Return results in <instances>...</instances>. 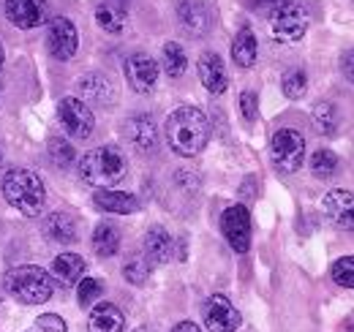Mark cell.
Masks as SVG:
<instances>
[{
    "label": "cell",
    "instance_id": "cell-1",
    "mask_svg": "<svg viewBox=\"0 0 354 332\" xmlns=\"http://www.w3.org/2000/svg\"><path fill=\"white\" fill-rule=\"evenodd\" d=\"M167 142L172 147V153L183 158H194L199 156L207 142H210V123L207 115L196 107H180L167 118Z\"/></svg>",
    "mask_w": 354,
    "mask_h": 332
},
{
    "label": "cell",
    "instance_id": "cell-2",
    "mask_svg": "<svg viewBox=\"0 0 354 332\" xmlns=\"http://www.w3.org/2000/svg\"><path fill=\"white\" fill-rule=\"evenodd\" d=\"M77 172L93 188H112L126 177L129 161L118 147L106 145V147H95V150L85 153L77 164Z\"/></svg>",
    "mask_w": 354,
    "mask_h": 332
},
{
    "label": "cell",
    "instance_id": "cell-3",
    "mask_svg": "<svg viewBox=\"0 0 354 332\" xmlns=\"http://www.w3.org/2000/svg\"><path fill=\"white\" fill-rule=\"evenodd\" d=\"M3 196L11 208H17L25 215H39L44 208L46 191L44 183L30 169H11L3 177Z\"/></svg>",
    "mask_w": 354,
    "mask_h": 332
},
{
    "label": "cell",
    "instance_id": "cell-4",
    "mask_svg": "<svg viewBox=\"0 0 354 332\" xmlns=\"http://www.w3.org/2000/svg\"><path fill=\"white\" fill-rule=\"evenodd\" d=\"M6 291L25 305H41L52 297V278L41 267H14L6 273Z\"/></svg>",
    "mask_w": 354,
    "mask_h": 332
},
{
    "label": "cell",
    "instance_id": "cell-5",
    "mask_svg": "<svg viewBox=\"0 0 354 332\" xmlns=\"http://www.w3.org/2000/svg\"><path fill=\"white\" fill-rule=\"evenodd\" d=\"M306 158V139L300 131L295 128H281L272 133V142H270V161L278 172L283 174H292L303 166Z\"/></svg>",
    "mask_w": 354,
    "mask_h": 332
},
{
    "label": "cell",
    "instance_id": "cell-6",
    "mask_svg": "<svg viewBox=\"0 0 354 332\" xmlns=\"http://www.w3.org/2000/svg\"><path fill=\"white\" fill-rule=\"evenodd\" d=\"M308 30V11L297 3H286L278 11H272L270 19V33L272 39L281 44H295L300 42Z\"/></svg>",
    "mask_w": 354,
    "mask_h": 332
},
{
    "label": "cell",
    "instance_id": "cell-7",
    "mask_svg": "<svg viewBox=\"0 0 354 332\" xmlns=\"http://www.w3.org/2000/svg\"><path fill=\"white\" fill-rule=\"evenodd\" d=\"M57 118H60V125L68 136L74 139H88L93 133V125H95V118L90 112V107L80 98H60L57 104Z\"/></svg>",
    "mask_w": 354,
    "mask_h": 332
},
{
    "label": "cell",
    "instance_id": "cell-8",
    "mask_svg": "<svg viewBox=\"0 0 354 332\" xmlns=\"http://www.w3.org/2000/svg\"><path fill=\"white\" fill-rule=\"evenodd\" d=\"M221 232L232 250L245 253L251 248V215L243 205H232L223 210L221 215Z\"/></svg>",
    "mask_w": 354,
    "mask_h": 332
},
{
    "label": "cell",
    "instance_id": "cell-9",
    "mask_svg": "<svg viewBox=\"0 0 354 332\" xmlns=\"http://www.w3.org/2000/svg\"><path fill=\"white\" fill-rule=\"evenodd\" d=\"M46 44H49V52H52L57 60H68V57H74V55H77V46H80V33H77L74 22L66 19V17H55V19H49Z\"/></svg>",
    "mask_w": 354,
    "mask_h": 332
},
{
    "label": "cell",
    "instance_id": "cell-10",
    "mask_svg": "<svg viewBox=\"0 0 354 332\" xmlns=\"http://www.w3.org/2000/svg\"><path fill=\"white\" fill-rule=\"evenodd\" d=\"M202 316H205V324L210 332H234L240 327V313L223 294H213L205 302Z\"/></svg>",
    "mask_w": 354,
    "mask_h": 332
},
{
    "label": "cell",
    "instance_id": "cell-11",
    "mask_svg": "<svg viewBox=\"0 0 354 332\" xmlns=\"http://www.w3.org/2000/svg\"><path fill=\"white\" fill-rule=\"evenodd\" d=\"M126 80L133 93H150L158 82V63L150 55L136 52L126 60Z\"/></svg>",
    "mask_w": 354,
    "mask_h": 332
},
{
    "label": "cell",
    "instance_id": "cell-12",
    "mask_svg": "<svg viewBox=\"0 0 354 332\" xmlns=\"http://www.w3.org/2000/svg\"><path fill=\"white\" fill-rule=\"evenodd\" d=\"M6 17L22 30L39 28L46 19V0H8Z\"/></svg>",
    "mask_w": 354,
    "mask_h": 332
},
{
    "label": "cell",
    "instance_id": "cell-13",
    "mask_svg": "<svg viewBox=\"0 0 354 332\" xmlns=\"http://www.w3.org/2000/svg\"><path fill=\"white\" fill-rule=\"evenodd\" d=\"M324 212L327 218L338 226V229H346L354 232V194L352 191H344V188H335L324 196Z\"/></svg>",
    "mask_w": 354,
    "mask_h": 332
},
{
    "label": "cell",
    "instance_id": "cell-14",
    "mask_svg": "<svg viewBox=\"0 0 354 332\" xmlns=\"http://www.w3.org/2000/svg\"><path fill=\"white\" fill-rule=\"evenodd\" d=\"M177 19L188 36H205L210 30V11L202 0H183L177 6Z\"/></svg>",
    "mask_w": 354,
    "mask_h": 332
},
{
    "label": "cell",
    "instance_id": "cell-15",
    "mask_svg": "<svg viewBox=\"0 0 354 332\" xmlns=\"http://www.w3.org/2000/svg\"><path fill=\"white\" fill-rule=\"evenodd\" d=\"M199 80H202V84H205L213 95H221L223 90L229 87V77H226L223 60L216 52H205V55L199 57Z\"/></svg>",
    "mask_w": 354,
    "mask_h": 332
},
{
    "label": "cell",
    "instance_id": "cell-16",
    "mask_svg": "<svg viewBox=\"0 0 354 332\" xmlns=\"http://www.w3.org/2000/svg\"><path fill=\"white\" fill-rule=\"evenodd\" d=\"M126 136L136 150L147 153V150H156L158 145V131H156V123L150 115H136L126 123Z\"/></svg>",
    "mask_w": 354,
    "mask_h": 332
},
{
    "label": "cell",
    "instance_id": "cell-17",
    "mask_svg": "<svg viewBox=\"0 0 354 332\" xmlns=\"http://www.w3.org/2000/svg\"><path fill=\"white\" fill-rule=\"evenodd\" d=\"M126 327V316L118 305L112 302H101L90 311L88 319V330L90 332H123Z\"/></svg>",
    "mask_w": 354,
    "mask_h": 332
},
{
    "label": "cell",
    "instance_id": "cell-18",
    "mask_svg": "<svg viewBox=\"0 0 354 332\" xmlns=\"http://www.w3.org/2000/svg\"><path fill=\"white\" fill-rule=\"evenodd\" d=\"M95 208L104 210V212H115V215H129V212H136L139 210V202L133 194H126V191H112V188H98L95 196H93Z\"/></svg>",
    "mask_w": 354,
    "mask_h": 332
},
{
    "label": "cell",
    "instance_id": "cell-19",
    "mask_svg": "<svg viewBox=\"0 0 354 332\" xmlns=\"http://www.w3.org/2000/svg\"><path fill=\"white\" fill-rule=\"evenodd\" d=\"M145 256L150 264H167L172 259V237L164 226H150L145 234Z\"/></svg>",
    "mask_w": 354,
    "mask_h": 332
},
{
    "label": "cell",
    "instance_id": "cell-20",
    "mask_svg": "<svg viewBox=\"0 0 354 332\" xmlns=\"http://www.w3.org/2000/svg\"><path fill=\"white\" fill-rule=\"evenodd\" d=\"M82 275H85V259L77 253H60L52 261V278L60 286H74V284H80Z\"/></svg>",
    "mask_w": 354,
    "mask_h": 332
},
{
    "label": "cell",
    "instance_id": "cell-21",
    "mask_svg": "<svg viewBox=\"0 0 354 332\" xmlns=\"http://www.w3.org/2000/svg\"><path fill=\"white\" fill-rule=\"evenodd\" d=\"M95 22L106 33H120L126 28V0H101L95 8Z\"/></svg>",
    "mask_w": 354,
    "mask_h": 332
},
{
    "label": "cell",
    "instance_id": "cell-22",
    "mask_svg": "<svg viewBox=\"0 0 354 332\" xmlns=\"http://www.w3.org/2000/svg\"><path fill=\"white\" fill-rule=\"evenodd\" d=\"M80 95L90 101V104H98V107H104V104H112V98H115V87L112 82L106 80V77H101V74H90L85 80H80Z\"/></svg>",
    "mask_w": 354,
    "mask_h": 332
},
{
    "label": "cell",
    "instance_id": "cell-23",
    "mask_svg": "<svg viewBox=\"0 0 354 332\" xmlns=\"http://www.w3.org/2000/svg\"><path fill=\"white\" fill-rule=\"evenodd\" d=\"M257 55H259V44L251 28H243L234 42H232V60L240 66V68H251L257 63Z\"/></svg>",
    "mask_w": 354,
    "mask_h": 332
},
{
    "label": "cell",
    "instance_id": "cell-24",
    "mask_svg": "<svg viewBox=\"0 0 354 332\" xmlns=\"http://www.w3.org/2000/svg\"><path fill=\"white\" fill-rule=\"evenodd\" d=\"M44 234L55 243H74L77 240V221L68 212H52L44 221Z\"/></svg>",
    "mask_w": 354,
    "mask_h": 332
},
{
    "label": "cell",
    "instance_id": "cell-25",
    "mask_svg": "<svg viewBox=\"0 0 354 332\" xmlns=\"http://www.w3.org/2000/svg\"><path fill=\"white\" fill-rule=\"evenodd\" d=\"M118 248H120V232L112 223H98L93 232V250L106 259V256H115Z\"/></svg>",
    "mask_w": 354,
    "mask_h": 332
},
{
    "label": "cell",
    "instance_id": "cell-26",
    "mask_svg": "<svg viewBox=\"0 0 354 332\" xmlns=\"http://www.w3.org/2000/svg\"><path fill=\"white\" fill-rule=\"evenodd\" d=\"M185 68H188V57H185L183 46L175 42L164 44V71H167L172 80H177V77L185 74Z\"/></svg>",
    "mask_w": 354,
    "mask_h": 332
},
{
    "label": "cell",
    "instance_id": "cell-27",
    "mask_svg": "<svg viewBox=\"0 0 354 332\" xmlns=\"http://www.w3.org/2000/svg\"><path fill=\"white\" fill-rule=\"evenodd\" d=\"M150 273H153V264L147 261V256H131L129 261H126V267H123V275H126V281L133 284V286H145L147 284V278H150Z\"/></svg>",
    "mask_w": 354,
    "mask_h": 332
},
{
    "label": "cell",
    "instance_id": "cell-28",
    "mask_svg": "<svg viewBox=\"0 0 354 332\" xmlns=\"http://www.w3.org/2000/svg\"><path fill=\"white\" fill-rule=\"evenodd\" d=\"M338 166H341L338 164V156H335L333 150H324V147H322V150H316V153L310 156V172H313L316 177H322V180H324V177H333V174L338 172Z\"/></svg>",
    "mask_w": 354,
    "mask_h": 332
},
{
    "label": "cell",
    "instance_id": "cell-29",
    "mask_svg": "<svg viewBox=\"0 0 354 332\" xmlns=\"http://www.w3.org/2000/svg\"><path fill=\"white\" fill-rule=\"evenodd\" d=\"M281 87H283V95H286V98L297 101V98H303V95H306L308 77H306V71H303V68H292V71H286V77H283Z\"/></svg>",
    "mask_w": 354,
    "mask_h": 332
},
{
    "label": "cell",
    "instance_id": "cell-30",
    "mask_svg": "<svg viewBox=\"0 0 354 332\" xmlns=\"http://www.w3.org/2000/svg\"><path fill=\"white\" fill-rule=\"evenodd\" d=\"M313 125L319 128V133H333L335 125H338V112L333 104H316L313 107Z\"/></svg>",
    "mask_w": 354,
    "mask_h": 332
},
{
    "label": "cell",
    "instance_id": "cell-31",
    "mask_svg": "<svg viewBox=\"0 0 354 332\" xmlns=\"http://www.w3.org/2000/svg\"><path fill=\"white\" fill-rule=\"evenodd\" d=\"M333 281H335L338 286L354 289V256H341V259L333 264Z\"/></svg>",
    "mask_w": 354,
    "mask_h": 332
},
{
    "label": "cell",
    "instance_id": "cell-32",
    "mask_svg": "<svg viewBox=\"0 0 354 332\" xmlns=\"http://www.w3.org/2000/svg\"><path fill=\"white\" fill-rule=\"evenodd\" d=\"M49 156H52V161L57 166H68L74 164V147L68 145V142H63V139H52L49 142Z\"/></svg>",
    "mask_w": 354,
    "mask_h": 332
},
{
    "label": "cell",
    "instance_id": "cell-33",
    "mask_svg": "<svg viewBox=\"0 0 354 332\" xmlns=\"http://www.w3.org/2000/svg\"><path fill=\"white\" fill-rule=\"evenodd\" d=\"M101 291H104V284L101 281H95V278H85V281H80V305L82 308H90L98 297H101Z\"/></svg>",
    "mask_w": 354,
    "mask_h": 332
},
{
    "label": "cell",
    "instance_id": "cell-34",
    "mask_svg": "<svg viewBox=\"0 0 354 332\" xmlns=\"http://www.w3.org/2000/svg\"><path fill=\"white\" fill-rule=\"evenodd\" d=\"M240 109H243L245 123H257V118H259V95L254 90H245L240 95Z\"/></svg>",
    "mask_w": 354,
    "mask_h": 332
},
{
    "label": "cell",
    "instance_id": "cell-35",
    "mask_svg": "<svg viewBox=\"0 0 354 332\" xmlns=\"http://www.w3.org/2000/svg\"><path fill=\"white\" fill-rule=\"evenodd\" d=\"M36 327L44 332H66V322L60 316H55V313H41L36 319Z\"/></svg>",
    "mask_w": 354,
    "mask_h": 332
},
{
    "label": "cell",
    "instance_id": "cell-36",
    "mask_svg": "<svg viewBox=\"0 0 354 332\" xmlns=\"http://www.w3.org/2000/svg\"><path fill=\"white\" fill-rule=\"evenodd\" d=\"M251 3V8H257V11H267V14H272V11H278L281 6H286L289 0H248Z\"/></svg>",
    "mask_w": 354,
    "mask_h": 332
},
{
    "label": "cell",
    "instance_id": "cell-37",
    "mask_svg": "<svg viewBox=\"0 0 354 332\" xmlns=\"http://www.w3.org/2000/svg\"><path fill=\"white\" fill-rule=\"evenodd\" d=\"M341 68H344L346 80H349V82H354V49H349V52L341 57Z\"/></svg>",
    "mask_w": 354,
    "mask_h": 332
},
{
    "label": "cell",
    "instance_id": "cell-38",
    "mask_svg": "<svg viewBox=\"0 0 354 332\" xmlns=\"http://www.w3.org/2000/svg\"><path fill=\"white\" fill-rule=\"evenodd\" d=\"M172 332H202V330H199V327H196L194 322H180V324H177V327Z\"/></svg>",
    "mask_w": 354,
    "mask_h": 332
},
{
    "label": "cell",
    "instance_id": "cell-39",
    "mask_svg": "<svg viewBox=\"0 0 354 332\" xmlns=\"http://www.w3.org/2000/svg\"><path fill=\"white\" fill-rule=\"evenodd\" d=\"M346 330L354 332V313H352V316H349V322H346Z\"/></svg>",
    "mask_w": 354,
    "mask_h": 332
},
{
    "label": "cell",
    "instance_id": "cell-40",
    "mask_svg": "<svg viewBox=\"0 0 354 332\" xmlns=\"http://www.w3.org/2000/svg\"><path fill=\"white\" fill-rule=\"evenodd\" d=\"M0 68H3V44H0Z\"/></svg>",
    "mask_w": 354,
    "mask_h": 332
},
{
    "label": "cell",
    "instance_id": "cell-41",
    "mask_svg": "<svg viewBox=\"0 0 354 332\" xmlns=\"http://www.w3.org/2000/svg\"><path fill=\"white\" fill-rule=\"evenodd\" d=\"M28 332H44V330H39V327H36V324H33V330H28Z\"/></svg>",
    "mask_w": 354,
    "mask_h": 332
},
{
    "label": "cell",
    "instance_id": "cell-42",
    "mask_svg": "<svg viewBox=\"0 0 354 332\" xmlns=\"http://www.w3.org/2000/svg\"><path fill=\"white\" fill-rule=\"evenodd\" d=\"M136 332H150V330H147V327H139V330H136Z\"/></svg>",
    "mask_w": 354,
    "mask_h": 332
},
{
    "label": "cell",
    "instance_id": "cell-43",
    "mask_svg": "<svg viewBox=\"0 0 354 332\" xmlns=\"http://www.w3.org/2000/svg\"><path fill=\"white\" fill-rule=\"evenodd\" d=\"M0 158H3V153H0Z\"/></svg>",
    "mask_w": 354,
    "mask_h": 332
}]
</instances>
